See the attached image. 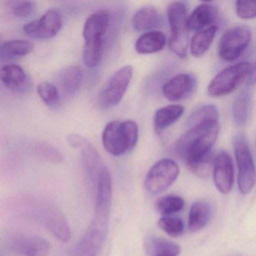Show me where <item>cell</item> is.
I'll use <instances>...</instances> for the list:
<instances>
[{"instance_id":"cell-6","label":"cell","mask_w":256,"mask_h":256,"mask_svg":"<svg viewBox=\"0 0 256 256\" xmlns=\"http://www.w3.org/2000/svg\"><path fill=\"white\" fill-rule=\"evenodd\" d=\"M238 169V188L242 194L251 192L256 184L254 158L248 140L244 134H236L233 140Z\"/></svg>"},{"instance_id":"cell-30","label":"cell","mask_w":256,"mask_h":256,"mask_svg":"<svg viewBox=\"0 0 256 256\" xmlns=\"http://www.w3.org/2000/svg\"><path fill=\"white\" fill-rule=\"evenodd\" d=\"M36 152L40 158L50 162L62 163L64 160L62 154L50 145L40 144L37 146Z\"/></svg>"},{"instance_id":"cell-10","label":"cell","mask_w":256,"mask_h":256,"mask_svg":"<svg viewBox=\"0 0 256 256\" xmlns=\"http://www.w3.org/2000/svg\"><path fill=\"white\" fill-rule=\"evenodd\" d=\"M34 215L56 239L64 242L70 240L71 228L66 218L59 208L52 204H40L35 208Z\"/></svg>"},{"instance_id":"cell-7","label":"cell","mask_w":256,"mask_h":256,"mask_svg":"<svg viewBox=\"0 0 256 256\" xmlns=\"http://www.w3.org/2000/svg\"><path fill=\"white\" fill-rule=\"evenodd\" d=\"M132 76V66H125L110 76L98 95V102L101 108H112L120 102L128 90Z\"/></svg>"},{"instance_id":"cell-8","label":"cell","mask_w":256,"mask_h":256,"mask_svg":"<svg viewBox=\"0 0 256 256\" xmlns=\"http://www.w3.org/2000/svg\"><path fill=\"white\" fill-rule=\"evenodd\" d=\"M250 30L244 25L232 26L222 36L218 46V54L226 62L239 59L251 41Z\"/></svg>"},{"instance_id":"cell-5","label":"cell","mask_w":256,"mask_h":256,"mask_svg":"<svg viewBox=\"0 0 256 256\" xmlns=\"http://www.w3.org/2000/svg\"><path fill=\"white\" fill-rule=\"evenodd\" d=\"M253 72L254 66L248 62H241L227 67L210 82L208 95L211 97H222L232 94Z\"/></svg>"},{"instance_id":"cell-26","label":"cell","mask_w":256,"mask_h":256,"mask_svg":"<svg viewBox=\"0 0 256 256\" xmlns=\"http://www.w3.org/2000/svg\"><path fill=\"white\" fill-rule=\"evenodd\" d=\"M250 96L248 90H242L236 96L232 106V116L236 126L245 125L250 112Z\"/></svg>"},{"instance_id":"cell-14","label":"cell","mask_w":256,"mask_h":256,"mask_svg":"<svg viewBox=\"0 0 256 256\" xmlns=\"http://www.w3.org/2000/svg\"><path fill=\"white\" fill-rule=\"evenodd\" d=\"M110 22V16L106 10H100L89 16L83 30L85 44L104 42V36Z\"/></svg>"},{"instance_id":"cell-32","label":"cell","mask_w":256,"mask_h":256,"mask_svg":"<svg viewBox=\"0 0 256 256\" xmlns=\"http://www.w3.org/2000/svg\"><path fill=\"white\" fill-rule=\"evenodd\" d=\"M214 118L218 119V112L215 106L208 104L202 106L200 108L197 109L190 116L188 122L190 125L205 118Z\"/></svg>"},{"instance_id":"cell-22","label":"cell","mask_w":256,"mask_h":256,"mask_svg":"<svg viewBox=\"0 0 256 256\" xmlns=\"http://www.w3.org/2000/svg\"><path fill=\"white\" fill-rule=\"evenodd\" d=\"M217 32L216 25L196 32L190 42V52L194 58L203 56L210 48Z\"/></svg>"},{"instance_id":"cell-21","label":"cell","mask_w":256,"mask_h":256,"mask_svg":"<svg viewBox=\"0 0 256 256\" xmlns=\"http://www.w3.org/2000/svg\"><path fill=\"white\" fill-rule=\"evenodd\" d=\"M184 112V107L180 104H170L158 109L154 119L156 131L161 132L173 125L182 116Z\"/></svg>"},{"instance_id":"cell-28","label":"cell","mask_w":256,"mask_h":256,"mask_svg":"<svg viewBox=\"0 0 256 256\" xmlns=\"http://www.w3.org/2000/svg\"><path fill=\"white\" fill-rule=\"evenodd\" d=\"M184 205L185 200L184 198L174 194H169L158 198L156 206L160 214L163 216H166L182 210Z\"/></svg>"},{"instance_id":"cell-12","label":"cell","mask_w":256,"mask_h":256,"mask_svg":"<svg viewBox=\"0 0 256 256\" xmlns=\"http://www.w3.org/2000/svg\"><path fill=\"white\" fill-rule=\"evenodd\" d=\"M214 180L217 190L224 194L232 191L234 180L233 161L228 152L221 150L214 160Z\"/></svg>"},{"instance_id":"cell-17","label":"cell","mask_w":256,"mask_h":256,"mask_svg":"<svg viewBox=\"0 0 256 256\" xmlns=\"http://www.w3.org/2000/svg\"><path fill=\"white\" fill-rule=\"evenodd\" d=\"M84 71L78 66H70L61 70L56 77L58 90L65 96H74L82 86Z\"/></svg>"},{"instance_id":"cell-31","label":"cell","mask_w":256,"mask_h":256,"mask_svg":"<svg viewBox=\"0 0 256 256\" xmlns=\"http://www.w3.org/2000/svg\"><path fill=\"white\" fill-rule=\"evenodd\" d=\"M11 6L12 12L18 18H28L32 14L36 8V2L32 1L13 2Z\"/></svg>"},{"instance_id":"cell-19","label":"cell","mask_w":256,"mask_h":256,"mask_svg":"<svg viewBox=\"0 0 256 256\" xmlns=\"http://www.w3.org/2000/svg\"><path fill=\"white\" fill-rule=\"evenodd\" d=\"M166 44V37L163 32L151 30L144 32L138 38L134 48L140 54H151L162 50Z\"/></svg>"},{"instance_id":"cell-33","label":"cell","mask_w":256,"mask_h":256,"mask_svg":"<svg viewBox=\"0 0 256 256\" xmlns=\"http://www.w3.org/2000/svg\"><path fill=\"white\" fill-rule=\"evenodd\" d=\"M235 8L238 17L244 20H250L256 17V2L236 1Z\"/></svg>"},{"instance_id":"cell-15","label":"cell","mask_w":256,"mask_h":256,"mask_svg":"<svg viewBox=\"0 0 256 256\" xmlns=\"http://www.w3.org/2000/svg\"><path fill=\"white\" fill-rule=\"evenodd\" d=\"M14 251L23 256H47L50 251V242L36 235H22L13 240Z\"/></svg>"},{"instance_id":"cell-24","label":"cell","mask_w":256,"mask_h":256,"mask_svg":"<svg viewBox=\"0 0 256 256\" xmlns=\"http://www.w3.org/2000/svg\"><path fill=\"white\" fill-rule=\"evenodd\" d=\"M160 20L158 11L152 6L142 7L132 18V26L138 32L150 30L157 26Z\"/></svg>"},{"instance_id":"cell-16","label":"cell","mask_w":256,"mask_h":256,"mask_svg":"<svg viewBox=\"0 0 256 256\" xmlns=\"http://www.w3.org/2000/svg\"><path fill=\"white\" fill-rule=\"evenodd\" d=\"M0 82L8 89L18 92H26L31 86L26 72L16 64H8L0 68Z\"/></svg>"},{"instance_id":"cell-13","label":"cell","mask_w":256,"mask_h":256,"mask_svg":"<svg viewBox=\"0 0 256 256\" xmlns=\"http://www.w3.org/2000/svg\"><path fill=\"white\" fill-rule=\"evenodd\" d=\"M197 82L193 74L181 73L164 84L162 88L163 95L169 101H181L193 94Z\"/></svg>"},{"instance_id":"cell-9","label":"cell","mask_w":256,"mask_h":256,"mask_svg":"<svg viewBox=\"0 0 256 256\" xmlns=\"http://www.w3.org/2000/svg\"><path fill=\"white\" fill-rule=\"evenodd\" d=\"M178 163L172 158H162L150 168L145 176V190L152 194L167 190L179 176Z\"/></svg>"},{"instance_id":"cell-4","label":"cell","mask_w":256,"mask_h":256,"mask_svg":"<svg viewBox=\"0 0 256 256\" xmlns=\"http://www.w3.org/2000/svg\"><path fill=\"white\" fill-rule=\"evenodd\" d=\"M170 25L169 48L176 56L185 58L188 48V29L187 26V8L182 2H174L168 8Z\"/></svg>"},{"instance_id":"cell-11","label":"cell","mask_w":256,"mask_h":256,"mask_svg":"<svg viewBox=\"0 0 256 256\" xmlns=\"http://www.w3.org/2000/svg\"><path fill=\"white\" fill-rule=\"evenodd\" d=\"M62 28V18L55 11L47 12L40 19L32 20L24 26L26 35L38 40H49L58 35Z\"/></svg>"},{"instance_id":"cell-25","label":"cell","mask_w":256,"mask_h":256,"mask_svg":"<svg viewBox=\"0 0 256 256\" xmlns=\"http://www.w3.org/2000/svg\"><path fill=\"white\" fill-rule=\"evenodd\" d=\"M34 44L22 40H10L0 44V59L12 60L23 58L32 52Z\"/></svg>"},{"instance_id":"cell-3","label":"cell","mask_w":256,"mask_h":256,"mask_svg":"<svg viewBox=\"0 0 256 256\" xmlns=\"http://www.w3.org/2000/svg\"><path fill=\"white\" fill-rule=\"evenodd\" d=\"M138 136V126L134 121H112L106 126L103 131V146L110 155L120 156L134 149Z\"/></svg>"},{"instance_id":"cell-1","label":"cell","mask_w":256,"mask_h":256,"mask_svg":"<svg viewBox=\"0 0 256 256\" xmlns=\"http://www.w3.org/2000/svg\"><path fill=\"white\" fill-rule=\"evenodd\" d=\"M190 126V130L175 144V152L192 173L205 178L210 170L212 150L220 133L218 119L205 118Z\"/></svg>"},{"instance_id":"cell-34","label":"cell","mask_w":256,"mask_h":256,"mask_svg":"<svg viewBox=\"0 0 256 256\" xmlns=\"http://www.w3.org/2000/svg\"></svg>"},{"instance_id":"cell-23","label":"cell","mask_w":256,"mask_h":256,"mask_svg":"<svg viewBox=\"0 0 256 256\" xmlns=\"http://www.w3.org/2000/svg\"><path fill=\"white\" fill-rule=\"evenodd\" d=\"M148 256H178L181 248L178 244L158 236H151L146 242Z\"/></svg>"},{"instance_id":"cell-29","label":"cell","mask_w":256,"mask_h":256,"mask_svg":"<svg viewBox=\"0 0 256 256\" xmlns=\"http://www.w3.org/2000/svg\"><path fill=\"white\" fill-rule=\"evenodd\" d=\"M158 226L162 230L172 238H178L184 232V223L179 217L166 216L158 222Z\"/></svg>"},{"instance_id":"cell-20","label":"cell","mask_w":256,"mask_h":256,"mask_svg":"<svg viewBox=\"0 0 256 256\" xmlns=\"http://www.w3.org/2000/svg\"><path fill=\"white\" fill-rule=\"evenodd\" d=\"M211 208L208 202L198 200L194 202L188 216V228L191 232L202 230L209 222Z\"/></svg>"},{"instance_id":"cell-2","label":"cell","mask_w":256,"mask_h":256,"mask_svg":"<svg viewBox=\"0 0 256 256\" xmlns=\"http://www.w3.org/2000/svg\"><path fill=\"white\" fill-rule=\"evenodd\" d=\"M94 217L83 236L73 248V256H98L108 232L112 208V185L110 172L106 166L100 170L96 186Z\"/></svg>"},{"instance_id":"cell-18","label":"cell","mask_w":256,"mask_h":256,"mask_svg":"<svg viewBox=\"0 0 256 256\" xmlns=\"http://www.w3.org/2000/svg\"><path fill=\"white\" fill-rule=\"evenodd\" d=\"M217 13L216 8L210 4H202L198 6L187 18L188 31L198 32L214 26Z\"/></svg>"},{"instance_id":"cell-27","label":"cell","mask_w":256,"mask_h":256,"mask_svg":"<svg viewBox=\"0 0 256 256\" xmlns=\"http://www.w3.org/2000/svg\"><path fill=\"white\" fill-rule=\"evenodd\" d=\"M37 92L42 101L50 109H56L60 104V94L56 85L42 82L37 85Z\"/></svg>"}]
</instances>
